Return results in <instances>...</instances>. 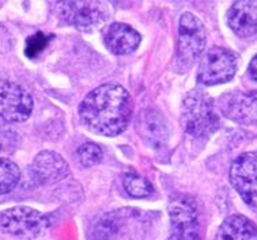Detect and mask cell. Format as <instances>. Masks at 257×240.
<instances>
[{
  "mask_svg": "<svg viewBox=\"0 0 257 240\" xmlns=\"http://www.w3.org/2000/svg\"><path fill=\"white\" fill-rule=\"evenodd\" d=\"M132 209H120L116 212L103 214L98 221L95 222L90 232L89 240H109L118 235L120 226L124 222V218L131 214Z\"/></svg>",
  "mask_w": 257,
  "mask_h": 240,
  "instance_id": "16",
  "label": "cell"
},
{
  "mask_svg": "<svg viewBox=\"0 0 257 240\" xmlns=\"http://www.w3.org/2000/svg\"><path fill=\"white\" fill-rule=\"evenodd\" d=\"M51 41V37L45 36L44 33H37L32 37L29 38L28 42H26V55L29 57H36L38 53H41L45 47L48 45V42Z\"/></svg>",
  "mask_w": 257,
  "mask_h": 240,
  "instance_id": "21",
  "label": "cell"
},
{
  "mask_svg": "<svg viewBox=\"0 0 257 240\" xmlns=\"http://www.w3.org/2000/svg\"><path fill=\"white\" fill-rule=\"evenodd\" d=\"M227 24L237 36L252 37L257 33V0L235 2L227 13Z\"/></svg>",
  "mask_w": 257,
  "mask_h": 240,
  "instance_id": "13",
  "label": "cell"
},
{
  "mask_svg": "<svg viewBox=\"0 0 257 240\" xmlns=\"http://www.w3.org/2000/svg\"><path fill=\"white\" fill-rule=\"evenodd\" d=\"M249 75H250V78L253 80H256L257 82V55L254 56L250 61V64H249Z\"/></svg>",
  "mask_w": 257,
  "mask_h": 240,
  "instance_id": "23",
  "label": "cell"
},
{
  "mask_svg": "<svg viewBox=\"0 0 257 240\" xmlns=\"http://www.w3.org/2000/svg\"><path fill=\"white\" fill-rule=\"evenodd\" d=\"M181 125L193 137H206L218 130L220 125L218 105L201 90L188 93L181 106Z\"/></svg>",
  "mask_w": 257,
  "mask_h": 240,
  "instance_id": "2",
  "label": "cell"
},
{
  "mask_svg": "<svg viewBox=\"0 0 257 240\" xmlns=\"http://www.w3.org/2000/svg\"><path fill=\"white\" fill-rule=\"evenodd\" d=\"M51 226V218L29 206H14L0 212L2 231L13 236L34 239L44 235Z\"/></svg>",
  "mask_w": 257,
  "mask_h": 240,
  "instance_id": "5",
  "label": "cell"
},
{
  "mask_svg": "<svg viewBox=\"0 0 257 240\" xmlns=\"http://www.w3.org/2000/svg\"><path fill=\"white\" fill-rule=\"evenodd\" d=\"M230 182L245 202L257 208V152L235 157L230 167Z\"/></svg>",
  "mask_w": 257,
  "mask_h": 240,
  "instance_id": "9",
  "label": "cell"
},
{
  "mask_svg": "<svg viewBox=\"0 0 257 240\" xmlns=\"http://www.w3.org/2000/svg\"><path fill=\"white\" fill-rule=\"evenodd\" d=\"M18 133L9 126H0V152H10L18 147Z\"/></svg>",
  "mask_w": 257,
  "mask_h": 240,
  "instance_id": "20",
  "label": "cell"
},
{
  "mask_svg": "<svg viewBox=\"0 0 257 240\" xmlns=\"http://www.w3.org/2000/svg\"><path fill=\"white\" fill-rule=\"evenodd\" d=\"M78 156H79V162L82 163V166L93 167L102 160L103 152L97 144L86 143L80 145L78 149Z\"/></svg>",
  "mask_w": 257,
  "mask_h": 240,
  "instance_id": "19",
  "label": "cell"
},
{
  "mask_svg": "<svg viewBox=\"0 0 257 240\" xmlns=\"http://www.w3.org/2000/svg\"><path fill=\"white\" fill-rule=\"evenodd\" d=\"M34 101L22 86L0 80V120L5 122H24L33 111Z\"/></svg>",
  "mask_w": 257,
  "mask_h": 240,
  "instance_id": "8",
  "label": "cell"
},
{
  "mask_svg": "<svg viewBox=\"0 0 257 240\" xmlns=\"http://www.w3.org/2000/svg\"><path fill=\"white\" fill-rule=\"evenodd\" d=\"M207 30L204 24L192 13H184L178 22L177 65L188 70L204 53Z\"/></svg>",
  "mask_w": 257,
  "mask_h": 240,
  "instance_id": "3",
  "label": "cell"
},
{
  "mask_svg": "<svg viewBox=\"0 0 257 240\" xmlns=\"http://www.w3.org/2000/svg\"><path fill=\"white\" fill-rule=\"evenodd\" d=\"M60 18L79 32L91 33L98 30L110 18L108 3L103 2H60L57 3Z\"/></svg>",
  "mask_w": 257,
  "mask_h": 240,
  "instance_id": "4",
  "label": "cell"
},
{
  "mask_svg": "<svg viewBox=\"0 0 257 240\" xmlns=\"http://www.w3.org/2000/svg\"><path fill=\"white\" fill-rule=\"evenodd\" d=\"M218 106L226 118L237 124L257 125V90L224 94L219 98Z\"/></svg>",
  "mask_w": 257,
  "mask_h": 240,
  "instance_id": "10",
  "label": "cell"
},
{
  "mask_svg": "<svg viewBox=\"0 0 257 240\" xmlns=\"http://www.w3.org/2000/svg\"><path fill=\"white\" fill-rule=\"evenodd\" d=\"M134 103L120 84L106 83L90 91L79 106L82 124L94 133L113 137L122 133L131 122Z\"/></svg>",
  "mask_w": 257,
  "mask_h": 240,
  "instance_id": "1",
  "label": "cell"
},
{
  "mask_svg": "<svg viewBox=\"0 0 257 240\" xmlns=\"http://www.w3.org/2000/svg\"><path fill=\"white\" fill-rule=\"evenodd\" d=\"M19 178V167L10 159L0 157V195L13 191L18 185Z\"/></svg>",
  "mask_w": 257,
  "mask_h": 240,
  "instance_id": "18",
  "label": "cell"
},
{
  "mask_svg": "<svg viewBox=\"0 0 257 240\" xmlns=\"http://www.w3.org/2000/svg\"><path fill=\"white\" fill-rule=\"evenodd\" d=\"M141 41V34L130 25L112 24L103 30V42L114 55H131L139 47Z\"/></svg>",
  "mask_w": 257,
  "mask_h": 240,
  "instance_id": "14",
  "label": "cell"
},
{
  "mask_svg": "<svg viewBox=\"0 0 257 240\" xmlns=\"http://www.w3.org/2000/svg\"><path fill=\"white\" fill-rule=\"evenodd\" d=\"M138 132L141 137L153 148H162L169 140V125L161 111L154 107H147L141 111L138 124Z\"/></svg>",
  "mask_w": 257,
  "mask_h": 240,
  "instance_id": "12",
  "label": "cell"
},
{
  "mask_svg": "<svg viewBox=\"0 0 257 240\" xmlns=\"http://www.w3.org/2000/svg\"><path fill=\"white\" fill-rule=\"evenodd\" d=\"M172 235L168 240H201L195 202L189 197L178 195L169 205Z\"/></svg>",
  "mask_w": 257,
  "mask_h": 240,
  "instance_id": "7",
  "label": "cell"
},
{
  "mask_svg": "<svg viewBox=\"0 0 257 240\" xmlns=\"http://www.w3.org/2000/svg\"><path fill=\"white\" fill-rule=\"evenodd\" d=\"M215 240H257V226L248 217L233 214L222 222Z\"/></svg>",
  "mask_w": 257,
  "mask_h": 240,
  "instance_id": "15",
  "label": "cell"
},
{
  "mask_svg": "<svg viewBox=\"0 0 257 240\" xmlns=\"http://www.w3.org/2000/svg\"><path fill=\"white\" fill-rule=\"evenodd\" d=\"M122 186L125 191L134 198H143L149 197L150 194H153L154 187L150 183L149 179H146L145 176L139 175L136 172H126L122 176Z\"/></svg>",
  "mask_w": 257,
  "mask_h": 240,
  "instance_id": "17",
  "label": "cell"
},
{
  "mask_svg": "<svg viewBox=\"0 0 257 240\" xmlns=\"http://www.w3.org/2000/svg\"><path fill=\"white\" fill-rule=\"evenodd\" d=\"M13 47V38H11V34L6 29L5 25L0 24V53H6L9 52Z\"/></svg>",
  "mask_w": 257,
  "mask_h": 240,
  "instance_id": "22",
  "label": "cell"
},
{
  "mask_svg": "<svg viewBox=\"0 0 257 240\" xmlns=\"http://www.w3.org/2000/svg\"><path fill=\"white\" fill-rule=\"evenodd\" d=\"M70 174L68 163L53 151H42L34 157L30 166V175L37 185H53Z\"/></svg>",
  "mask_w": 257,
  "mask_h": 240,
  "instance_id": "11",
  "label": "cell"
},
{
  "mask_svg": "<svg viewBox=\"0 0 257 240\" xmlns=\"http://www.w3.org/2000/svg\"><path fill=\"white\" fill-rule=\"evenodd\" d=\"M238 68V56L226 48L212 47L201 56L197 82L203 86H216L230 82Z\"/></svg>",
  "mask_w": 257,
  "mask_h": 240,
  "instance_id": "6",
  "label": "cell"
}]
</instances>
